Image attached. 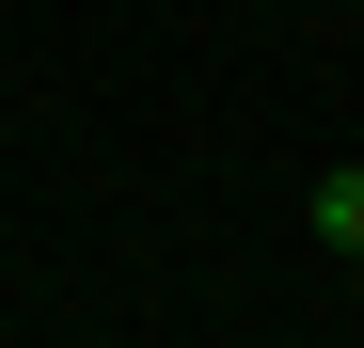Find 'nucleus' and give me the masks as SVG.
<instances>
[{
    "label": "nucleus",
    "instance_id": "f03ea898",
    "mask_svg": "<svg viewBox=\"0 0 364 348\" xmlns=\"http://www.w3.org/2000/svg\"><path fill=\"white\" fill-rule=\"evenodd\" d=\"M348 285H364V254H348Z\"/></svg>",
    "mask_w": 364,
    "mask_h": 348
},
{
    "label": "nucleus",
    "instance_id": "f257e3e1",
    "mask_svg": "<svg viewBox=\"0 0 364 348\" xmlns=\"http://www.w3.org/2000/svg\"><path fill=\"white\" fill-rule=\"evenodd\" d=\"M317 238H333V254H364V158H333V174H317Z\"/></svg>",
    "mask_w": 364,
    "mask_h": 348
}]
</instances>
